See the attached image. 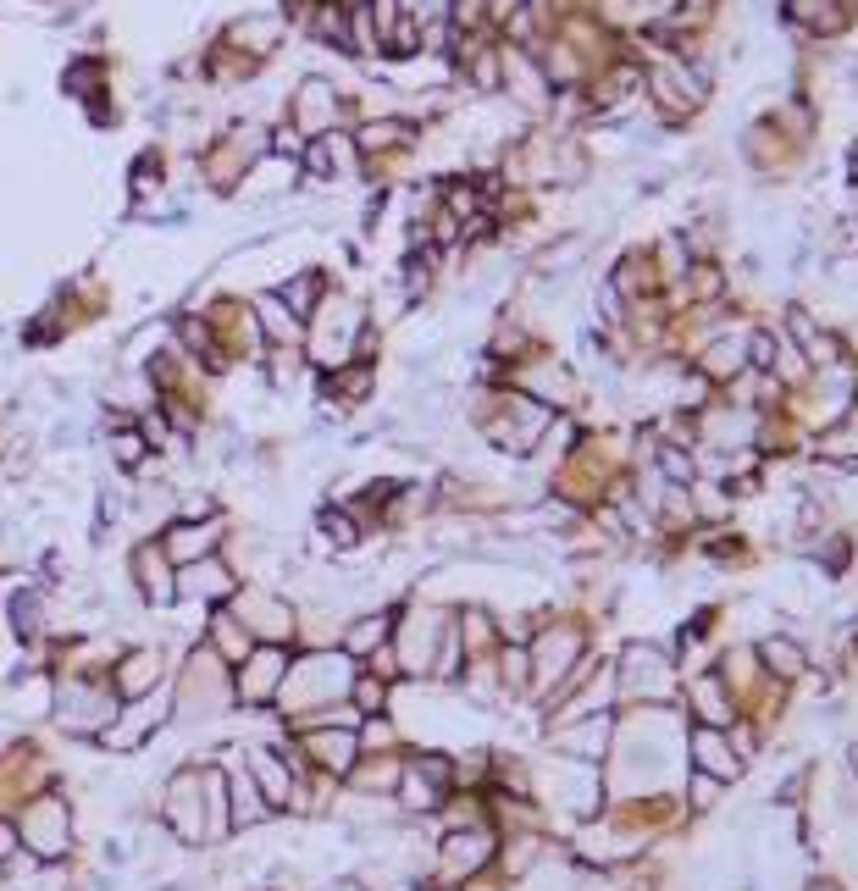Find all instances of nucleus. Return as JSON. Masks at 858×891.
Instances as JSON below:
<instances>
[{
  "mask_svg": "<svg viewBox=\"0 0 858 891\" xmlns=\"http://www.w3.org/2000/svg\"><path fill=\"white\" fill-rule=\"evenodd\" d=\"M488 847H493L488 831H454L449 842H443V869H449V875H465V869L488 864Z\"/></svg>",
  "mask_w": 858,
  "mask_h": 891,
  "instance_id": "nucleus-1",
  "label": "nucleus"
},
{
  "mask_svg": "<svg viewBox=\"0 0 858 891\" xmlns=\"http://www.w3.org/2000/svg\"><path fill=\"white\" fill-rule=\"evenodd\" d=\"M692 759H698V770H704V775H715V781H731V775L742 770V759L715 737V731H692Z\"/></svg>",
  "mask_w": 858,
  "mask_h": 891,
  "instance_id": "nucleus-2",
  "label": "nucleus"
},
{
  "mask_svg": "<svg viewBox=\"0 0 858 891\" xmlns=\"http://www.w3.org/2000/svg\"><path fill=\"white\" fill-rule=\"evenodd\" d=\"M626 665H632V687H648V692H670V665L665 654H654V648H632L626 654Z\"/></svg>",
  "mask_w": 858,
  "mask_h": 891,
  "instance_id": "nucleus-3",
  "label": "nucleus"
},
{
  "mask_svg": "<svg viewBox=\"0 0 858 891\" xmlns=\"http://www.w3.org/2000/svg\"><path fill=\"white\" fill-rule=\"evenodd\" d=\"M227 571L216 565V559H194L189 571H183V593L189 598H227Z\"/></svg>",
  "mask_w": 858,
  "mask_h": 891,
  "instance_id": "nucleus-4",
  "label": "nucleus"
},
{
  "mask_svg": "<svg viewBox=\"0 0 858 891\" xmlns=\"http://www.w3.org/2000/svg\"><path fill=\"white\" fill-rule=\"evenodd\" d=\"M576 648H582V642H576L571 631H565V637H560V631H554V637H543V642H537V676L554 681V676H560V670L576 659Z\"/></svg>",
  "mask_w": 858,
  "mask_h": 891,
  "instance_id": "nucleus-5",
  "label": "nucleus"
},
{
  "mask_svg": "<svg viewBox=\"0 0 858 891\" xmlns=\"http://www.w3.org/2000/svg\"><path fill=\"white\" fill-rule=\"evenodd\" d=\"M133 565H139V576H144V593L167 604V598H172V571H167V559H161V548H155V543L139 548V559H133Z\"/></svg>",
  "mask_w": 858,
  "mask_h": 891,
  "instance_id": "nucleus-6",
  "label": "nucleus"
},
{
  "mask_svg": "<svg viewBox=\"0 0 858 891\" xmlns=\"http://www.w3.org/2000/svg\"><path fill=\"white\" fill-rule=\"evenodd\" d=\"M277 676H283V654H272V648H266V654L255 659L250 670H244V698H266V692L277 687Z\"/></svg>",
  "mask_w": 858,
  "mask_h": 891,
  "instance_id": "nucleus-7",
  "label": "nucleus"
},
{
  "mask_svg": "<svg viewBox=\"0 0 858 891\" xmlns=\"http://www.w3.org/2000/svg\"><path fill=\"white\" fill-rule=\"evenodd\" d=\"M310 748H316V759H322L327 770H349V764H355V737H333V731H316V737H310Z\"/></svg>",
  "mask_w": 858,
  "mask_h": 891,
  "instance_id": "nucleus-8",
  "label": "nucleus"
},
{
  "mask_svg": "<svg viewBox=\"0 0 858 891\" xmlns=\"http://www.w3.org/2000/svg\"><path fill=\"white\" fill-rule=\"evenodd\" d=\"M233 797H239V803H233V820H239V825H255V820H266V803H261V792H255V786L244 781V775H233Z\"/></svg>",
  "mask_w": 858,
  "mask_h": 891,
  "instance_id": "nucleus-9",
  "label": "nucleus"
},
{
  "mask_svg": "<svg viewBox=\"0 0 858 891\" xmlns=\"http://www.w3.org/2000/svg\"><path fill=\"white\" fill-rule=\"evenodd\" d=\"M150 670H155V654H133L128 665H122V692H128V698H139V692L150 687Z\"/></svg>",
  "mask_w": 858,
  "mask_h": 891,
  "instance_id": "nucleus-10",
  "label": "nucleus"
},
{
  "mask_svg": "<svg viewBox=\"0 0 858 891\" xmlns=\"http://www.w3.org/2000/svg\"><path fill=\"white\" fill-rule=\"evenodd\" d=\"M764 659H770V665L781 670V676H798V670H803V654L792 648V642H781V637H775V642H764Z\"/></svg>",
  "mask_w": 858,
  "mask_h": 891,
  "instance_id": "nucleus-11",
  "label": "nucleus"
},
{
  "mask_svg": "<svg viewBox=\"0 0 858 891\" xmlns=\"http://www.w3.org/2000/svg\"><path fill=\"white\" fill-rule=\"evenodd\" d=\"M388 637V620H355V631H349V648H355V654H366V648H377V642Z\"/></svg>",
  "mask_w": 858,
  "mask_h": 891,
  "instance_id": "nucleus-12",
  "label": "nucleus"
},
{
  "mask_svg": "<svg viewBox=\"0 0 858 891\" xmlns=\"http://www.w3.org/2000/svg\"><path fill=\"white\" fill-rule=\"evenodd\" d=\"M261 310H266V333H272V338H299V321L288 316L277 299H261Z\"/></svg>",
  "mask_w": 858,
  "mask_h": 891,
  "instance_id": "nucleus-13",
  "label": "nucleus"
},
{
  "mask_svg": "<svg viewBox=\"0 0 858 891\" xmlns=\"http://www.w3.org/2000/svg\"><path fill=\"white\" fill-rule=\"evenodd\" d=\"M698 703H704V720H709V725L731 720V714H726V703H720V687H715V681H698Z\"/></svg>",
  "mask_w": 858,
  "mask_h": 891,
  "instance_id": "nucleus-14",
  "label": "nucleus"
},
{
  "mask_svg": "<svg viewBox=\"0 0 858 891\" xmlns=\"http://www.w3.org/2000/svg\"><path fill=\"white\" fill-rule=\"evenodd\" d=\"M255 770H261L266 786H272V797H288V781H283V770L272 764V753H255Z\"/></svg>",
  "mask_w": 858,
  "mask_h": 891,
  "instance_id": "nucleus-15",
  "label": "nucleus"
},
{
  "mask_svg": "<svg viewBox=\"0 0 858 891\" xmlns=\"http://www.w3.org/2000/svg\"><path fill=\"white\" fill-rule=\"evenodd\" d=\"M111 449H117V460H122V465H139V454H144V438H139V432H122V438L111 443Z\"/></svg>",
  "mask_w": 858,
  "mask_h": 891,
  "instance_id": "nucleus-16",
  "label": "nucleus"
},
{
  "mask_svg": "<svg viewBox=\"0 0 858 891\" xmlns=\"http://www.w3.org/2000/svg\"><path fill=\"white\" fill-rule=\"evenodd\" d=\"M283 299H288V305H294V310H310V299H316V277H305V283H294V288H288Z\"/></svg>",
  "mask_w": 858,
  "mask_h": 891,
  "instance_id": "nucleus-17",
  "label": "nucleus"
},
{
  "mask_svg": "<svg viewBox=\"0 0 858 891\" xmlns=\"http://www.w3.org/2000/svg\"><path fill=\"white\" fill-rule=\"evenodd\" d=\"M327 532H333L338 543H355V521H349V515H333V521H327Z\"/></svg>",
  "mask_w": 858,
  "mask_h": 891,
  "instance_id": "nucleus-18",
  "label": "nucleus"
},
{
  "mask_svg": "<svg viewBox=\"0 0 858 891\" xmlns=\"http://www.w3.org/2000/svg\"><path fill=\"white\" fill-rule=\"evenodd\" d=\"M12 847H17V836L6 831V825H0V858H12Z\"/></svg>",
  "mask_w": 858,
  "mask_h": 891,
  "instance_id": "nucleus-19",
  "label": "nucleus"
},
{
  "mask_svg": "<svg viewBox=\"0 0 858 891\" xmlns=\"http://www.w3.org/2000/svg\"><path fill=\"white\" fill-rule=\"evenodd\" d=\"M493 12H515V6H510V0H493Z\"/></svg>",
  "mask_w": 858,
  "mask_h": 891,
  "instance_id": "nucleus-20",
  "label": "nucleus"
},
{
  "mask_svg": "<svg viewBox=\"0 0 858 891\" xmlns=\"http://www.w3.org/2000/svg\"><path fill=\"white\" fill-rule=\"evenodd\" d=\"M333 891H360V886H333Z\"/></svg>",
  "mask_w": 858,
  "mask_h": 891,
  "instance_id": "nucleus-21",
  "label": "nucleus"
}]
</instances>
